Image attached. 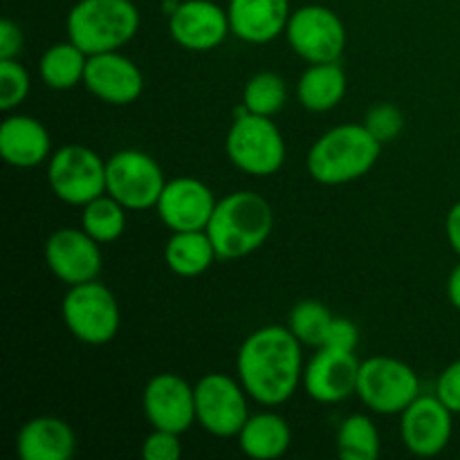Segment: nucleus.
<instances>
[{
	"label": "nucleus",
	"mask_w": 460,
	"mask_h": 460,
	"mask_svg": "<svg viewBox=\"0 0 460 460\" xmlns=\"http://www.w3.org/2000/svg\"><path fill=\"white\" fill-rule=\"evenodd\" d=\"M364 404L380 416L402 413L420 395V380L416 371L402 359L376 355L359 367L358 391Z\"/></svg>",
	"instance_id": "0eeeda50"
},
{
	"label": "nucleus",
	"mask_w": 460,
	"mask_h": 460,
	"mask_svg": "<svg viewBox=\"0 0 460 460\" xmlns=\"http://www.w3.org/2000/svg\"><path fill=\"white\" fill-rule=\"evenodd\" d=\"M272 227L274 211L263 196L234 191L216 202L207 234L220 261H236L265 245Z\"/></svg>",
	"instance_id": "f03ea898"
},
{
	"label": "nucleus",
	"mask_w": 460,
	"mask_h": 460,
	"mask_svg": "<svg viewBox=\"0 0 460 460\" xmlns=\"http://www.w3.org/2000/svg\"><path fill=\"white\" fill-rule=\"evenodd\" d=\"M436 395L452 413H460V359L449 364L436 382Z\"/></svg>",
	"instance_id": "473e14b6"
},
{
	"label": "nucleus",
	"mask_w": 460,
	"mask_h": 460,
	"mask_svg": "<svg viewBox=\"0 0 460 460\" xmlns=\"http://www.w3.org/2000/svg\"><path fill=\"white\" fill-rule=\"evenodd\" d=\"M359 344V331L350 319L344 317H332L331 326H328L326 340L323 346L328 349H340V350H355Z\"/></svg>",
	"instance_id": "72a5a7b5"
},
{
	"label": "nucleus",
	"mask_w": 460,
	"mask_h": 460,
	"mask_svg": "<svg viewBox=\"0 0 460 460\" xmlns=\"http://www.w3.org/2000/svg\"><path fill=\"white\" fill-rule=\"evenodd\" d=\"M84 85L90 94L111 106H128L144 93V75L137 63L117 49L88 57Z\"/></svg>",
	"instance_id": "a211bd4d"
},
{
	"label": "nucleus",
	"mask_w": 460,
	"mask_h": 460,
	"mask_svg": "<svg viewBox=\"0 0 460 460\" xmlns=\"http://www.w3.org/2000/svg\"><path fill=\"white\" fill-rule=\"evenodd\" d=\"M216 202L214 191L202 180L175 178L166 182L155 209L171 232H196L207 229Z\"/></svg>",
	"instance_id": "f3484780"
},
{
	"label": "nucleus",
	"mask_w": 460,
	"mask_h": 460,
	"mask_svg": "<svg viewBox=\"0 0 460 460\" xmlns=\"http://www.w3.org/2000/svg\"><path fill=\"white\" fill-rule=\"evenodd\" d=\"M364 126L368 133L377 139L380 144H389L400 137L404 128V115L398 106L394 103H376L371 111L367 112Z\"/></svg>",
	"instance_id": "7c9ffc66"
},
{
	"label": "nucleus",
	"mask_w": 460,
	"mask_h": 460,
	"mask_svg": "<svg viewBox=\"0 0 460 460\" xmlns=\"http://www.w3.org/2000/svg\"><path fill=\"white\" fill-rule=\"evenodd\" d=\"M61 317L75 340L88 346H103L119 332V304L108 286L94 281L67 288Z\"/></svg>",
	"instance_id": "423d86ee"
},
{
	"label": "nucleus",
	"mask_w": 460,
	"mask_h": 460,
	"mask_svg": "<svg viewBox=\"0 0 460 460\" xmlns=\"http://www.w3.org/2000/svg\"><path fill=\"white\" fill-rule=\"evenodd\" d=\"M22 49V31L9 18L0 21V58H18Z\"/></svg>",
	"instance_id": "f704fd0d"
},
{
	"label": "nucleus",
	"mask_w": 460,
	"mask_h": 460,
	"mask_svg": "<svg viewBox=\"0 0 460 460\" xmlns=\"http://www.w3.org/2000/svg\"><path fill=\"white\" fill-rule=\"evenodd\" d=\"M196 422L216 438H234L247 422L252 400L241 380L225 373H207L193 385Z\"/></svg>",
	"instance_id": "9d476101"
},
{
	"label": "nucleus",
	"mask_w": 460,
	"mask_h": 460,
	"mask_svg": "<svg viewBox=\"0 0 460 460\" xmlns=\"http://www.w3.org/2000/svg\"><path fill=\"white\" fill-rule=\"evenodd\" d=\"M380 431L364 413L346 418L337 431V454L344 460H376L380 456Z\"/></svg>",
	"instance_id": "bb28decb"
},
{
	"label": "nucleus",
	"mask_w": 460,
	"mask_h": 460,
	"mask_svg": "<svg viewBox=\"0 0 460 460\" xmlns=\"http://www.w3.org/2000/svg\"><path fill=\"white\" fill-rule=\"evenodd\" d=\"M30 94V75L18 58H0V111L21 106Z\"/></svg>",
	"instance_id": "c756f323"
},
{
	"label": "nucleus",
	"mask_w": 460,
	"mask_h": 460,
	"mask_svg": "<svg viewBox=\"0 0 460 460\" xmlns=\"http://www.w3.org/2000/svg\"><path fill=\"white\" fill-rule=\"evenodd\" d=\"M43 254L49 272L67 288L94 281L102 272V247L81 227H61L49 234Z\"/></svg>",
	"instance_id": "ddd939ff"
},
{
	"label": "nucleus",
	"mask_w": 460,
	"mask_h": 460,
	"mask_svg": "<svg viewBox=\"0 0 460 460\" xmlns=\"http://www.w3.org/2000/svg\"><path fill=\"white\" fill-rule=\"evenodd\" d=\"M229 27L227 9L211 0H182L169 13V34L189 52H211L220 48Z\"/></svg>",
	"instance_id": "dca6fc26"
},
{
	"label": "nucleus",
	"mask_w": 460,
	"mask_h": 460,
	"mask_svg": "<svg viewBox=\"0 0 460 460\" xmlns=\"http://www.w3.org/2000/svg\"><path fill=\"white\" fill-rule=\"evenodd\" d=\"M166 182L160 162L137 148H124L106 160V193L128 211L155 209Z\"/></svg>",
	"instance_id": "1a4fd4ad"
},
{
	"label": "nucleus",
	"mask_w": 460,
	"mask_h": 460,
	"mask_svg": "<svg viewBox=\"0 0 460 460\" xmlns=\"http://www.w3.org/2000/svg\"><path fill=\"white\" fill-rule=\"evenodd\" d=\"M335 314L317 299H304L292 308L288 328L295 332L296 340L310 349H319L326 340L328 326H331Z\"/></svg>",
	"instance_id": "c85d7f7f"
},
{
	"label": "nucleus",
	"mask_w": 460,
	"mask_h": 460,
	"mask_svg": "<svg viewBox=\"0 0 460 460\" xmlns=\"http://www.w3.org/2000/svg\"><path fill=\"white\" fill-rule=\"evenodd\" d=\"M236 438L245 456L254 460H274L288 452L292 443V431L286 418L272 411H261L247 418Z\"/></svg>",
	"instance_id": "4be33fe9"
},
{
	"label": "nucleus",
	"mask_w": 460,
	"mask_h": 460,
	"mask_svg": "<svg viewBox=\"0 0 460 460\" xmlns=\"http://www.w3.org/2000/svg\"><path fill=\"white\" fill-rule=\"evenodd\" d=\"M454 413L438 395H418L400 413V434L404 447L422 458L438 456L452 440Z\"/></svg>",
	"instance_id": "2eb2a0df"
},
{
	"label": "nucleus",
	"mask_w": 460,
	"mask_h": 460,
	"mask_svg": "<svg viewBox=\"0 0 460 460\" xmlns=\"http://www.w3.org/2000/svg\"><path fill=\"white\" fill-rule=\"evenodd\" d=\"M362 362L355 350H340L319 346L317 353L304 368V389L314 402L337 404L358 391V377Z\"/></svg>",
	"instance_id": "4468645a"
},
{
	"label": "nucleus",
	"mask_w": 460,
	"mask_h": 460,
	"mask_svg": "<svg viewBox=\"0 0 460 460\" xmlns=\"http://www.w3.org/2000/svg\"><path fill=\"white\" fill-rule=\"evenodd\" d=\"M447 299L460 313V263L449 272L447 279Z\"/></svg>",
	"instance_id": "e433bc0d"
},
{
	"label": "nucleus",
	"mask_w": 460,
	"mask_h": 460,
	"mask_svg": "<svg viewBox=\"0 0 460 460\" xmlns=\"http://www.w3.org/2000/svg\"><path fill=\"white\" fill-rule=\"evenodd\" d=\"M304 344L286 326H263L238 349L236 371L247 395L263 407L288 402L304 382Z\"/></svg>",
	"instance_id": "f257e3e1"
},
{
	"label": "nucleus",
	"mask_w": 460,
	"mask_h": 460,
	"mask_svg": "<svg viewBox=\"0 0 460 460\" xmlns=\"http://www.w3.org/2000/svg\"><path fill=\"white\" fill-rule=\"evenodd\" d=\"M126 207L111 193L94 198L81 207V229L90 234L99 245H108L126 232Z\"/></svg>",
	"instance_id": "a878e982"
},
{
	"label": "nucleus",
	"mask_w": 460,
	"mask_h": 460,
	"mask_svg": "<svg viewBox=\"0 0 460 460\" xmlns=\"http://www.w3.org/2000/svg\"><path fill=\"white\" fill-rule=\"evenodd\" d=\"M288 102V85L277 72H259L243 88V106L254 115L274 117Z\"/></svg>",
	"instance_id": "cd10ccee"
},
{
	"label": "nucleus",
	"mask_w": 460,
	"mask_h": 460,
	"mask_svg": "<svg viewBox=\"0 0 460 460\" xmlns=\"http://www.w3.org/2000/svg\"><path fill=\"white\" fill-rule=\"evenodd\" d=\"M286 36L295 54L308 63L340 61L346 48L344 21L323 4H305L292 12Z\"/></svg>",
	"instance_id": "9b49d317"
},
{
	"label": "nucleus",
	"mask_w": 460,
	"mask_h": 460,
	"mask_svg": "<svg viewBox=\"0 0 460 460\" xmlns=\"http://www.w3.org/2000/svg\"><path fill=\"white\" fill-rule=\"evenodd\" d=\"M0 155L9 166L31 169L52 155L48 128L36 117L9 115L0 124Z\"/></svg>",
	"instance_id": "aec40b11"
},
{
	"label": "nucleus",
	"mask_w": 460,
	"mask_h": 460,
	"mask_svg": "<svg viewBox=\"0 0 460 460\" xmlns=\"http://www.w3.org/2000/svg\"><path fill=\"white\" fill-rule=\"evenodd\" d=\"M218 254L214 250L207 229L196 232H173L166 241L164 261L169 270L178 277L193 279L205 274L216 263Z\"/></svg>",
	"instance_id": "b1692460"
},
{
	"label": "nucleus",
	"mask_w": 460,
	"mask_h": 460,
	"mask_svg": "<svg viewBox=\"0 0 460 460\" xmlns=\"http://www.w3.org/2000/svg\"><path fill=\"white\" fill-rule=\"evenodd\" d=\"M16 452L22 460H70L76 452V436L61 418H31L18 431Z\"/></svg>",
	"instance_id": "412c9836"
},
{
	"label": "nucleus",
	"mask_w": 460,
	"mask_h": 460,
	"mask_svg": "<svg viewBox=\"0 0 460 460\" xmlns=\"http://www.w3.org/2000/svg\"><path fill=\"white\" fill-rule=\"evenodd\" d=\"M142 456L146 460H178L182 456L180 434L164 429H153L142 445Z\"/></svg>",
	"instance_id": "2f4dec72"
},
{
	"label": "nucleus",
	"mask_w": 460,
	"mask_h": 460,
	"mask_svg": "<svg viewBox=\"0 0 460 460\" xmlns=\"http://www.w3.org/2000/svg\"><path fill=\"white\" fill-rule=\"evenodd\" d=\"M85 66H88V54L67 39L45 49L39 63V72L48 88L72 90L75 85L84 84Z\"/></svg>",
	"instance_id": "393cba45"
},
{
	"label": "nucleus",
	"mask_w": 460,
	"mask_h": 460,
	"mask_svg": "<svg viewBox=\"0 0 460 460\" xmlns=\"http://www.w3.org/2000/svg\"><path fill=\"white\" fill-rule=\"evenodd\" d=\"M48 184L61 202L84 207L106 193V162L84 144H66L49 155Z\"/></svg>",
	"instance_id": "6e6552de"
},
{
	"label": "nucleus",
	"mask_w": 460,
	"mask_h": 460,
	"mask_svg": "<svg viewBox=\"0 0 460 460\" xmlns=\"http://www.w3.org/2000/svg\"><path fill=\"white\" fill-rule=\"evenodd\" d=\"M144 416L153 429L182 436L196 425V391L175 373H157L144 386Z\"/></svg>",
	"instance_id": "f8f14e48"
},
{
	"label": "nucleus",
	"mask_w": 460,
	"mask_h": 460,
	"mask_svg": "<svg viewBox=\"0 0 460 460\" xmlns=\"http://www.w3.org/2000/svg\"><path fill=\"white\" fill-rule=\"evenodd\" d=\"M349 79L340 61L310 63L308 70L299 76L296 99L310 112H328L344 99Z\"/></svg>",
	"instance_id": "5701e85b"
},
{
	"label": "nucleus",
	"mask_w": 460,
	"mask_h": 460,
	"mask_svg": "<svg viewBox=\"0 0 460 460\" xmlns=\"http://www.w3.org/2000/svg\"><path fill=\"white\" fill-rule=\"evenodd\" d=\"M232 34L250 45H265L286 34L292 16L290 0H229Z\"/></svg>",
	"instance_id": "6ab92c4d"
},
{
	"label": "nucleus",
	"mask_w": 460,
	"mask_h": 460,
	"mask_svg": "<svg viewBox=\"0 0 460 460\" xmlns=\"http://www.w3.org/2000/svg\"><path fill=\"white\" fill-rule=\"evenodd\" d=\"M225 153L238 171L254 178H268L286 164V139L272 117L245 115L236 117L225 139Z\"/></svg>",
	"instance_id": "39448f33"
},
{
	"label": "nucleus",
	"mask_w": 460,
	"mask_h": 460,
	"mask_svg": "<svg viewBox=\"0 0 460 460\" xmlns=\"http://www.w3.org/2000/svg\"><path fill=\"white\" fill-rule=\"evenodd\" d=\"M139 9L133 0H79L66 18L67 39L88 57L117 52L139 30Z\"/></svg>",
	"instance_id": "20e7f679"
},
{
	"label": "nucleus",
	"mask_w": 460,
	"mask_h": 460,
	"mask_svg": "<svg viewBox=\"0 0 460 460\" xmlns=\"http://www.w3.org/2000/svg\"><path fill=\"white\" fill-rule=\"evenodd\" d=\"M382 144L364 124H341L323 133L310 146L305 166L313 180L326 187L349 184L377 164Z\"/></svg>",
	"instance_id": "7ed1b4c3"
},
{
	"label": "nucleus",
	"mask_w": 460,
	"mask_h": 460,
	"mask_svg": "<svg viewBox=\"0 0 460 460\" xmlns=\"http://www.w3.org/2000/svg\"><path fill=\"white\" fill-rule=\"evenodd\" d=\"M445 232H447V241L452 245V250L460 256V200L449 209Z\"/></svg>",
	"instance_id": "c9c22d12"
}]
</instances>
